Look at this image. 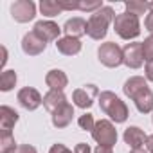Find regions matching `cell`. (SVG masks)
I'll use <instances>...</instances> for the list:
<instances>
[{"instance_id": "9c48e42d", "label": "cell", "mask_w": 153, "mask_h": 153, "mask_svg": "<svg viewBox=\"0 0 153 153\" xmlns=\"http://www.w3.org/2000/svg\"><path fill=\"white\" fill-rule=\"evenodd\" d=\"M16 99H18L20 106L25 108V110H29V112H33V110H36L40 105H43L42 94H40L36 88H33V87H24V88H20L18 94H16Z\"/></svg>"}, {"instance_id": "484cf974", "label": "cell", "mask_w": 153, "mask_h": 153, "mask_svg": "<svg viewBox=\"0 0 153 153\" xmlns=\"http://www.w3.org/2000/svg\"><path fill=\"white\" fill-rule=\"evenodd\" d=\"M142 54L146 61H153V36H148L142 42Z\"/></svg>"}, {"instance_id": "8992f818", "label": "cell", "mask_w": 153, "mask_h": 153, "mask_svg": "<svg viewBox=\"0 0 153 153\" xmlns=\"http://www.w3.org/2000/svg\"><path fill=\"white\" fill-rule=\"evenodd\" d=\"M11 16L18 24L31 22L36 16V4L33 0H16L11 4Z\"/></svg>"}, {"instance_id": "f546056e", "label": "cell", "mask_w": 153, "mask_h": 153, "mask_svg": "<svg viewBox=\"0 0 153 153\" xmlns=\"http://www.w3.org/2000/svg\"><path fill=\"white\" fill-rule=\"evenodd\" d=\"M15 153H38V151H36V148L31 146V144H20Z\"/></svg>"}, {"instance_id": "d590c367", "label": "cell", "mask_w": 153, "mask_h": 153, "mask_svg": "<svg viewBox=\"0 0 153 153\" xmlns=\"http://www.w3.org/2000/svg\"><path fill=\"white\" fill-rule=\"evenodd\" d=\"M6 61H7V49H6V47H2V63H0V67H2V68H4Z\"/></svg>"}, {"instance_id": "f35d334b", "label": "cell", "mask_w": 153, "mask_h": 153, "mask_svg": "<svg viewBox=\"0 0 153 153\" xmlns=\"http://www.w3.org/2000/svg\"><path fill=\"white\" fill-rule=\"evenodd\" d=\"M151 114H153V112H151ZM151 123H153V115H151Z\"/></svg>"}, {"instance_id": "ffe728a7", "label": "cell", "mask_w": 153, "mask_h": 153, "mask_svg": "<svg viewBox=\"0 0 153 153\" xmlns=\"http://www.w3.org/2000/svg\"><path fill=\"white\" fill-rule=\"evenodd\" d=\"M131 101L135 103V106H137V110H139L140 114H149V112H153V92H151L149 87L144 88L142 92H139Z\"/></svg>"}, {"instance_id": "d6986e66", "label": "cell", "mask_w": 153, "mask_h": 153, "mask_svg": "<svg viewBox=\"0 0 153 153\" xmlns=\"http://www.w3.org/2000/svg\"><path fill=\"white\" fill-rule=\"evenodd\" d=\"M72 117H74V106H72L70 103H67L63 108H59V110H56V112L52 114V124H54L58 130L67 128V126L72 123Z\"/></svg>"}, {"instance_id": "5bb4252c", "label": "cell", "mask_w": 153, "mask_h": 153, "mask_svg": "<svg viewBox=\"0 0 153 153\" xmlns=\"http://www.w3.org/2000/svg\"><path fill=\"white\" fill-rule=\"evenodd\" d=\"M124 142L131 148V149H140L142 146H146V139L148 135L139 128V126H130L124 130V135H123Z\"/></svg>"}, {"instance_id": "277c9868", "label": "cell", "mask_w": 153, "mask_h": 153, "mask_svg": "<svg viewBox=\"0 0 153 153\" xmlns=\"http://www.w3.org/2000/svg\"><path fill=\"white\" fill-rule=\"evenodd\" d=\"M92 137H94V140L97 144H101V146H112L114 148V144L117 142V130H115V126H114L112 121L99 119V121H96V126L92 130Z\"/></svg>"}, {"instance_id": "d6a6232c", "label": "cell", "mask_w": 153, "mask_h": 153, "mask_svg": "<svg viewBox=\"0 0 153 153\" xmlns=\"http://www.w3.org/2000/svg\"><path fill=\"white\" fill-rule=\"evenodd\" d=\"M144 74H146V79L153 81V61H148L144 67Z\"/></svg>"}, {"instance_id": "7a4b0ae2", "label": "cell", "mask_w": 153, "mask_h": 153, "mask_svg": "<svg viewBox=\"0 0 153 153\" xmlns=\"http://www.w3.org/2000/svg\"><path fill=\"white\" fill-rule=\"evenodd\" d=\"M115 11L110 7V6H103L99 11L92 13L90 18H88V29H87V34L92 38V40H103L108 33V25L114 24L115 20Z\"/></svg>"}, {"instance_id": "836d02e7", "label": "cell", "mask_w": 153, "mask_h": 153, "mask_svg": "<svg viewBox=\"0 0 153 153\" xmlns=\"http://www.w3.org/2000/svg\"><path fill=\"white\" fill-rule=\"evenodd\" d=\"M94 153H114V149H112V146H101V144H97L96 149H94Z\"/></svg>"}, {"instance_id": "30bf717a", "label": "cell", "mask_w": 153, "mask_h": 153, "mask_svg": "<svg viewBox=\"0 0 153 153\" xmlns=\"http://www.w3.org/2000/svg\"><path fill=\"white\" fill-rule=\"evenodd\" d=\"M45 43L49 42H58L59 40V33H61V27L52 22V20H40L34 24V29H33Z\"/></svg>"}, {"instance_id": "603a6c76", "label": "cell", "mask_w": 153, "mask_h": 153, "mask_svg": "<svg viewBox=\"0 0 153 153\" xmlns=\"http://www.w3.org/2000/svg\"><path fill=\"white\" fill-rule=\"evenodd\" d=\"M18 76L15 70H4L2 76H0V90L2 92H9L15 85H16Z\"/></svg>"}, {"instance_id": "4316f807", "label": "cell", "mask_w": 153, "mask_h": 153, "mask_svg": "<svg viewBox=\"0 0 153 153\" xmlns=\"http://www.w3.org/2000/svg\"><path fill=\"white\" fill-rule=\"evenodd\" d=\"M103 7V4L99 2H87V0H79V11H92V13H96V11H99Z\"/></svg>"}, {"instance_id": "6da1fadb", "label": "cell", "mask_w": 153, "mask_h": 153, "mask_svg": "<svg viewBox=\"0 0 153 153\" xmlns=\"http://www.w3.org/2000/svg\"><path fill=\"white\" fill-rule=\"evenodd\" d=\"M99 108L114 123H124L130 117L126 103L121 97H117L114 92H110V90H105V92L99 94Z\"/></svg>"}, {"instance_id": "9a60e30c", "label": "cell", "mask_w": 153, "mask_h": 153, "mask_svg": "<svg viewBox=\"0 0 153 153\" xmlns=\"http://www.w3.org/2000/svg\"><path fill=\"white\" fill-rule=\"evenodd\" d=\"M45 85L51 88V90H59L63 92V88L68 85V78H67V74L59 68H52L47 72L45 76Z\"/></svg>"}, {"instance_id": "52a82bcc", "label": "cell", "mask_w": 153, "mask_h": 153, "mask_svg": "<svg viewBox=\"0 0 153 153\" xmlns=\"http://www.w3.org/2000/svg\"><path fill=\"white\" fill-rule=\"evenodd\" d=\"M144 63V54H142V43L131 42L123 47V65L128 68H140Z\"/></svg>"}, {"instance_id": "3957f363", "label": "cell", "mask_w": 153, "mask_h": 153, "mask_svg": "<svg viewBox=\"0 0 153 153\" xmlns=\"http://www.w3.org/2000/svg\"><path fill=\"white\" fill-rule=\"evenodd\" d=\"M114 29L123 40H133L140 34V24L139 16L130 15V13H121L114 20Z\"/></svg>"}, {"instance_id": "8d00e7d4", "label": "cell", "mask_w": 153, "mask_h": 153, "mask_svg": "<svg viewBox=\"0 0 153 153\" xmlns=\"http://www.w3.org/2000/svg\"><path fill=\"white\" fill-rule=\"evenodd\" d=\"M130 153H149L148 149H144V148H140V149H131Z\"/></svg>"}, {"instance_id": "cb8c5ba5", "label": "cell", "mask_w": 153, "mask_h": 153, "mask_svg": "<svg viewBox=\"0 0 153 153\" xmlns=\"http://www.w3.org/2000/svg\"><path fill=\"white\" fill-rule=\"evenodd\" d=\"M124 7H126V13L135 15V16H140L146 11H149L148 2H140V0H128V2H124Z\"/></svg>"}, {"instance_id": "44dd1931", "label": "cell", "mask_w": 153, "mask_h": 153, "mask_svg": "<svg viewBox=\"0 0 153 153\" xmlns=\"http://www.w3.org/2000/svg\"><path fill=\"white\" fill-rule=\"evenodd\" d=\"M40 11H42L43 16H49V18L58 16V15L63 13V9H61L58 0H42L40 2Z\"/></svg>"}, {"instance_id": "ac0fdd59", "label": "cell", "mask_w": 153, "mask_h": 153, "mask_svg": "<svg viewBox=\"0 0 153 153\" xmlns=\"http://www.w3.org/2000/svg\"><path fill=\"white\" fill-rule=\"evenodd\" d=\"M144 88H148V79H144L142 76H131L130 79H126L124 87H123V92L126 97L133 99L139 92H142Z\"/></svg>"}, {"instance_id": "2e32d148", "label": "cell", "mask_w": 153, "mask_h": 153, "mask_svg": "<svg viewBox=\"0 0 153 153\" xmlns=\"http://www.w3.org/2000/svg\"><path fill=\"white\" fill-rule=\"evenodd\" d=\"M56 49L58 52H61L63 56H76L81 52V42L78 38H70V36H65V38H59L56 42Z\"/></svg>"}, {"instance_id": "7402d4cb", "label": "cell", "mask_w": 153, "mask_h": 153, "mask_svg": "<svg viewBox=\"0 0 153 153\" xmlns=\"http://www.w3.org/2000/svg\"><path fill=\"white\" fill-rule=\"evenodd\" d=\"M16 142L11 131H2L0 135V153H15L16 151Z\"/></svg>"}, {"instance_id": "d4e9b609", "label": "cell", "mask_w": 153, "mask_h": 153, "mask_svg": "<svg viewBox=\"0 0 153 153\" xmlns=\"http://www.w3.org/2000/svg\"><path fill=\"white\" fill-rule=\"evenodd\" d=\"M78 124H79V128H81V130H85V131H92V130H94V126H96L94 115H92V114H83V115H79Z\"/></svg>"}, {"instance_id": "4dcf8cb0", "label": "cell", "mask_w": 153, "mask_h": 153, "mask_svg": "<svg viewBox=\"0 0 153 153\" xmlns=\"http://www.w3.org/2000/svg\"><path fill=\"white\" fill-rule=\"evenodd\" d=\"M144 27L149 33V36H153V13H148L146 20H144Z\"/></svg>"}, {"instance_id": "5b68a950", "label": "cell", "mask_w": 153, "mask_h": 153, "mask_svg": "<svg viewBox=\"0 0 153 153\" xmlns=\"http://www.w3.org/2000/svg\"><path fill=\"white\" fill-rule=\"evenodd\" d=\"M97 58L99 61L108 67V68H115L119 65H123V49L115 43V42H106L101 43L97 49Z\"/></svg>"}, {"instance_id": "ba28073f", "label": "cell", "mask_w": 153, "mask_h": 153, "mask_svg": "<svg viewBox=\"0 0 153 153\" xmlns=\"http://www.w3.org/2000/svg\"><path fill=\"white\" fill-rule=\"evenodd\" d=\"M99 96V88L96 85H85L81 88H76L72 92V101L76 106H79L83 110L90 108L94 105V99Z\"/></svg>"}, {"instance_id": "f1b7e54d", "label": "cell", "mask_w": 153, "mask_h": 153, "mask_svg": "<svg viewBox=\"0 0 153 153\" xmlns=\"http://www.w3.org/2000/svg\"><path fill=\"white\" fill-rule=\"evenodd\" d=\"M49 153H74V151H70V149H68L65 144H61V142H56V144H52V146H51Z\"/></svg>"}, {"instance_id": "8fae6325", "label": "cell", "mask_w": 153, "mask_h": 153, "mask_svg": "<svg viewBox=\"0 0 153 153\" xmlns=\"http://www.w3.org/2000/svg\"><path fill=\"white\" fill-rule=\"evenodd\" d=\"M45 49H47V43H45L34 31L27 33V34L22 38V51H24L27 56H38V54H42Z\"/></svg>"}, {"instance_id": "83f0119b", "label": "cell", "mask_w": 153, "mask_h": 153, "mask_svg": "<svg viewBox=\"0 0 153 153\" xmlns=\"http://www.w3.org/2000/svg\"><path fill=\"white\" fill-rule=\"evenodd\" d=\"M63 11H79V0H58Z\"/></svg>"}, {"instance_id": "1f68e13d", "label": "cell", "mask_w": 153, "mask_h": 153, "mask_svg": "<svg viewBox=\"0 0 153 153\" xmlns=\"http://www.w3.org/2000/svg\"><path fill=\"white\" fill-rule=\"evenodd\" d=\"M74 153H92V149H90V146L87 142H79V144H76Z\"/></svg>"}, {"instance_id": "e575fe53", "label": "cell", "mask_w": 153, "mask_h": 153, "mask_svg": "<svg viewBox=\"0 0 153 153\" xmlns=\"http://www.w3.org/2000/svg\"><path fill=\"white\" fill-rule=\"evenodd\" d=\"M146 149H148L149 153H153V133L148 135V139H146Z\"/></svg>"}, {"instance_id": "74e56055", "label": "cell", "mask_w": 153, "mask_h": 153, "mask_svg": "<svg viewBox=\"0 0 153 153\" xmlns=\"http://www.w3.org/2000/svg\"><path fill=\"white\" fill-rule=\"evenodd\" d=\"M148 7H149V13H153V2H148Z\"/></svg>"}, {"instance_id": "7c38bea8", "label": "cell", "mask_w": 153, "mask_h": 153, "mask_svg": "<svg viewBox=\"0 0 153 153\" xmlns=\"http://www.w3.org/2000/svg\"><path fill=\"white\" fill-rule=\"evenodd\" d=\"M87 29H88V22H87L85 18H81V16L68 18V20L65 22V25H63V31H65L67 36L78 38V40L87 34Z\"/></svg>"}, {"instance_id": "4fadbf2b", "label": "cell", "mask_w": 153, "mask_h": 153, "mask_svg": "<svg viewBox=\"0 0 153 153\" xmlns=\"http://www.w3.org/2000/svg\"><path fill=\"white\" fill-rule=\"evenodd\" d=\"M67 103H68V101H67V96H65L63 92H59V90H49V92L43 96V106H45V110H47L51 115H52L56 110L63 108Z\"/></svg>"}, {"instance_id": "e0dca14e", "label": "cell", "mask_w": 153, "mask_h": 153, "mask_svg": "<svg viewBox=\"0 0 153 153\" xmlns=\"http://www.w3.org/2000/svg\"><path fill=\"white\" fill-rule=\"evenodd\" d=\"M18 112L11 106H0V130L2 131H11L15 124L18 123Z\"/></svg>"}]
</instances>
